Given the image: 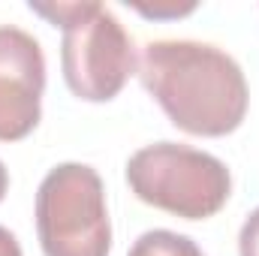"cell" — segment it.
<instances>
[{"label": "cell", "mask_w": 259, "mask_h": 256, "mask_svg": "<svg viewBox=\"0 0 259 256\" xmlns=\"http://www.w3.org/2000/svg\"><path fill=\"white\" fill-rule=\"evenodd\" d=\"M36 235L46 256H109L106 184L88 163H58L36 190Z\"/></svg>", "instance_id": "277c9868"}, {"label": "cell", "mask_w": 259, "mask_h": 256, "mask_svg": "<svg viewBox=\"0 0 259 256\" xmlns=\"http://www.w3.org/2000/svg\"><path fill=\"white\" fill-rule=\"evenodd\" d=\"M30 12L61 27V72L72 97L84 103L115 100L139 69L136 46L118 15L97 3H27Z\"/></svg>", "instance_id": "7a4b0ae2"}, {"label": "cell", "mask_w": 259, "mask_h": 256, "mask_svg": "<svg viewBox=\"0 0 259 256\" xmlns=\"http://www.w3.org/2000/svg\"><path fill=\"white\" fill-rule=\"evenodd\" d=\"M127 184L139 202L184 220L214 217L232 196L226 163L181 142H154L127 160Z\"/></svg>", "instance_id": "3957f363"}, {"label": "cell", "mask_w": 259, "mask_h": 256, "mask_svg": "<svg viewBox=\"0 0 259 256\" xmlns=\"http://www.w3.org/2000/svg\"><path fill=\"white\" fill-rule=\"evenodd\" d=\"M0 256H21V244H18V238H15L6 226H0Z\"/></svg>", "instance_id": "9c48e42d"}, {"label": "cell", "mask_w": 259, "mask_h": 256, "mask_svg": "<svg viewBox=\"0 0 259 256\" xmlns=\"http://www.w3.org/2000/svg\"><path fill=\"white\" fill-rule=\"evenodd\" d=\"M139 15L145 18H181V15H190L196 9V3H130Z\"/></svg>", "instance_id": "52a82bcc"}, {"label": "cell", "mask_w": 259, "mask_h": 256, "mask_svg": "<svg viewBox=\"0 0 259 256\" xmlns=\"http://www.w3.org/2000/svg\"><path fill=\"white\" fill-rule=\"evenodd\" d=\"M6 190H9V172H6V166H3V160H0V202H3Z\"/></svg>", "instance_id": "30bf717a"}, {"label": "cell", "mask_w": 259, "mask_h": 256, "mask_svg": "<svg viewBox=\"0 0 259 256\" xmlns=\"http://www.w3.org/2000/svg\"><path fill=\"white\" fill-rule=\"evenodd\" d=\"M136 72L166 118L190 136H229L247 115L250 91L244 69L220 46L154 39L142 49Z\"/></svg>", "instance_id": "6da1fadb"}, {"label": "cell", "mask_w": 259, "mask_h": 256, "mask_svg": "<svg viewBox=\"0 0 259 256\" xmlns=\"http://www.w3.org/2000/svg\"><path fill=\"white\" fill-rule=\"evenodd\" d=\"M46 55L33 33L0 24V142L30 136L42 118Z\"/></svg>", "instance_id": "5b68a950"}, {"label": "cell", "mask_w": 259, "mask_h": 256, "mask_svg": "<svg viewBox=\"0 0 259 256\" xmlns=\"http://www.w3.org/2000/svg\"><path fill=\"white\" fill-rule=\"evenodd\" d=\"M127 256H205L190 235L172 229H148L142 232Z\"/></svg>", "instance_id": "8992f818"}, {"label": "cell", "mask_w": 259, "mask_h": 256, "mask_svg": "<svg viewBox=\"0 0 259 256\" xmlns=\"http://www.w3.org/2000/svg\"><path fill=\"white\" fill-rule=\"evenodd\" d=\"M238 256H259V208L247 214L238 232Z\"/></svg>", "instance_id": "ba28073f"}]
</instances>
